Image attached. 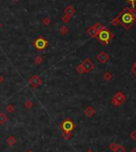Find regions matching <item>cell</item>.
I'll list each match as a JSON object with an SVG mask.
<instances>
[{
	"instance_id": "cell-27",
	"label": "cell",
	"mask_w": 136,
	"mask_h": 152,
	"mask_svg": "<svg viewBox=\"0 0 136 152\" xmlns=\"http://www.w3.org/2000/svg\"><path fill=\"white\" fill-rule=\"evenodd\" d=\"M131 71L136 75V65H134V66L132 67V68H131Z\"/></svg>"
},
{
	"instance_id": "cell-11",
	"label": "cell",
	"mask_w": 136,
	"mask_h": 152,
	"mask_svg": "<svg viewBox=\"0 0 136 152\" xmlns=\"http://www.w3.org/2000/svg\"><path fill=\"white\" fill-rule=\"evenodd\" d=\"M84 113L87 117H91L94 114H95V110H94L91 106H88L87 108H85Z\"/></svg>"
},
{
	"instance_id": "cell-17",
	"label": "cell",
	"mask_w": 136,
	"mask_h": 152,
	"mask_svg": "<svg viewBox=\"0 0 136 152\" xmlns=\"http://www.w3.org/2000/svg\"><path fill=\"white\" fill-rule=\"evenodd\" d=\"M59 32L62 35H65L68 33V29L66 26H63L60 29H59Z\"/></svg>"
},
{
	"instance_id": "cell-9",
	"label": "cell",
	"mask_w": 136,
	"mask_h": 152,
	"mask_svg": "<svg viewBox=\"0 0 136 152\" xmlns=\"http://www.w3.org/2000/svg\"><path fill=\"white\" fill-rule=\"evenodd\" d=\"M64 14H66L69 17L71 18L76 12V10L72 7V6H67V7L63 10Z\"/></svg>"
},
{
	"instance_id": "cell-28",
	"label": "cell",
	"mask_w": 136,
	"mask_h": 152,
	"mask_svg": "<svg viewBox=\"0 0 136 152\" xmlns=\"http://www.w3.org/2000/svg\"><path fill=\"white\" fill-rule=\"evenodd\" d=\"M4 81V78L2 75H0V84H2Z\"/></svg>"
},
{
	"instance_id": "cell-19",
	"label": "cell",
	"mask_w": 136,
	"mask_h": 152,
	"mask_svg": "<svg viewBox=\"0 0 136 152\" xmlns=\"http://www.w3.org/2000/svg\"><path fill=\"white\" fill-rule=\"evenodd\" d=\"M76 71H77V72H78V73H79V74H82V73H84V72H84V69H83V68H82V66L81 64L76 67Z\"/></svg>"
},
{
	"instance_id": "cell-32",
	"label": "cell",
	"mask_w": 136,
	"mask_h": 152,
	"mask_svg": "<svg viewBox=\"0 0 136 152\" xmlns=\"http://www.w3.org/2000/svg\"><path fill=\"white\" fill-rule=\"evenodd\" d=\"M1 27H2V23L0 22V29H1Z\"/></svg>"
},
{
	"instance_id": "cell-16",
	"label": "cell",
	"mask_w": 136,
	"mask_h": 152,
	"mask_svg": "<svg viewBox=\"0 0 136 152\" xmlns=\"http://www.w3.org/2000/svg\"><path fill=\"white\" fill-rule=\"evenodd\" d=\"M34 62L36 65H40V64H42L43 62V57H41V56H37L36 57L34 58Z\"/></svg>"
},
{
	"instance_id": "cell-10",
	"label": "cell",
	"mask_w": 136,
	"mask_h": 152,
	"mask_svg": "<svg viewBox=\"0 0 136 152\" xmlns=\"http://www.w3.org/2000/svg\"><path fill=\"white\" fill-rule=\"evenodd\" d=\"M86 33H87V34L89 35V36H91V38H97V36H98V32L95 30V29L94 28V26H91V27H89L87 29V30H86Z\"/></svg>"
},
{
	"instance_id": "cell-7",
	"label": "cell",
	"mask_w": 136,
	"mask_h": 152,
	"mask_svg": "<svg viewBox=\"0 0 136 152\" xmlns=\"http://www.w3.org/2000/svg\"><path fill=\"white\" fill-rule=\"evenodd\" d=\"M113 99L114 100H115L118 104H119V105H121L122 103L126 100V97H125V96H124L121 92H118L114 96H113Z\"/></svg>"
},
{
	"instance_id": "cell-12",
	"label": "cell",
	"mask_w": 136,
	"mask_h": 152,
	"mask_svg": "<svg viewBox=\"0 0 136 152\" xmlns=\"http://www.w3.org/2000/svg\"><path fill=\"white\" fill-rule=\"evenodd\" d=\"M7 143L10 145V146H14L16 143H17V139H16V138L15 137V136H13V135H10V136H9L8 138H7Z\"/></svg>"
},
{
	"instance_id": "cell-15",
	"label": "cell",
	"mask_w": 136,
	"mask_h": 152,
	"mask_svg": "<svg viewBox=\"0 0 136 152\" xmlns=\"http://www.w3.org/2000/svg\"><path fill=\"white\" fill-rule=\"evenodd\" d=\"M7 121V117L4 113H0V124L3 125Z\"/></svg>"
},
{
	"instance_id": "cell-3",
	"label": "cell",
	"mask_w": 136,
	"mask_h": 152,
	"mask_svg": "<svg viewBox=\"0 0 136 152\" xmlns=\"http://www.w3.org/2000/svg\"><path fill=\"white\" fill-rule=\"evenodd\" d=\"M76 125L73 120L70 118H67L60 124V128L63 131H72L75 129Z\"/></svg>"
},
{
	"instance_id": "cell-33",
	"label": "cell",
	"mask_w": 136,
	"mask_h": 152,
	"mask_svg": "<svg viewBox=\"0 0 136 152\" xmlns=\"http://www.w3.org/2000/svg\"><path fill=\"white\" fill-rule=\"evenodd\" d=\"M134 65H136V62H134Z\"/></svg>"
},
{
	"instance_id": "cell-23",
	"label": "cell",
	"mask_w": 136,
	"mask_h": 152,
	"mask_svg": "<svg viewBox=\"0 0 136 152\" xmlns=\"http://www.w3.org/2000/svg\"><path fill=\"white\" fill-rule=\"evenodd\" d=\"M43 24L46 26H49L51 24V19H49V18H44V19H43Z\"/></svg>"
},
{
	"instance_id": "cell-1",
	"label": "cell",
	"mask_w": 136,
	"mask_h": 152,
	"mask_svg": "<svg viewBox=\"0 0 136 152\" xmlns=\"http://www.w3.org/2000/svg\"><path fill=\"white\" fill-rule=\"evenodd\" d=\"M129 10H130V8L127 7L117 16L118 19H119V24H121V25L127 29H129L132 26L133 24L135 22V21L132 18L131 13H130Z\"/></svg>"
},
{
	"instance_id": "cell-2",
	"label": "cell",
	"mask_w": 136,
	"mask_h": 152,
	"mask_svg": "<svg viewBox=\"0 0 136 152\" xmlns=\"http://www.w3.org/2000/svg\"><path fill=\"white\" fill-rule=\"evenodd\" d=\"M114 37V34H112L110 30L105 27L103 30H101L97 36V38L98 39V41H100L103 45H107L110 41L111 40V38Z\"/></svg>"
},
{
	"instance_id": "cell-4",
	"label": "cell",
	"mask_w": 136,
	"mask_h": 152,
	"mask_svg": "<svg viewBox=\"0 0 136 152\" xmlns=\"http://www.w3.org/2000/svg\"><path fill=\"white\" fill-rule=\"evenodd\" d=\"M33 45L35 47V49H37L38 50H43L47 46V45H48V41L44 39L43 37H39L34 40V41L33 42Z\"/></svg>"
},
{
	"instance_id": "cell-24",
	"label": "cell",
	"mask_w": 136,
	"mask_h": 152,
	"mask_svg": "<svg viewBox=\"0 0 136 152\" xmlns=\"http://www.w3.org/2000/svg\"><path fill=\"white\" fill-rule=\"evenodd\" d=\"M70 19H71L70 17H69V16H67V15H66V14H64V16L62 17V21H63V22H65V23H67V22H70Z\"/></svg>"
},
{
	"instance_id": "cell-30",
	"label": "cell",
	"mask_w": 136,
	"mask_h": 152,
	"mask_svg": "<svg viewBox=\"0 0 136 152\" xmlns=\"http://www.w3.org/2000/svg\"><path fill=\"white\" fill-rule=\"evenodd\" d=\"M134 138H136V133H134Z\"/></svg>"
},
{
	"instance_id": "cell-34",
	"label": "cell",
	"mask_w": 136,
	"mask_h": 152,
	"mask_svg": "<svg viewBox=\"0 0 136 152\" xmlns=\"http://www.w3.org/2000/svg\"><path fill=\"white\" fill-rule=\"evenodd\" d=\"M15 1H16V2H17V1H19V0H15Z\"/></svg>"
},
{
	"instance_id": "cell-26",
	"label": "cell",
	"mask_w": 136,
	"mask_h": 152,
	"mask_svg": "<svg viewBox=\"0 0 136 152\" xmlns=\"http://www.w3.org/2000/svg\"><path fill=\"white\" fill-rule=\"evenodd\" d=\"M127 2H129L130 3H131L132 5V7L134 8V4H135V2H136V0H127Z\"/></svg>"
},
{
	"instance_id": "cell-5",
	"label": "cell",
	"mask_w": 136,
	"mask_h": 152,
	"mask_svg": "<svg viewBox=\"0 0 136 152\" xmlns=\"http://www.w3.org/2000/svg\"><path fill=\"white\" fill-rule=\"evenodd\" d=\"M81 65L82 66V68H83L85 72H90L91 70H93L94 69V65L93 64L91 60L88 58L85 59Z\"/></svg>"
},
{
	"instance_id": "cell-22",
	"label": "cell",
	"mask_w": 136,
	"mask_h": 152,
	"mask_svg": "<svg viewBox=\"0 0 136 152\" xmlns=\"http://www.w3.org/2000/svg\"><path fill=\"white\" fill-rule=\"evenodd\" d=\"M110 23H111V25H113L114 26H116L117 25H119V19H118V17H115L114 19H112Z\"/></svg>"
},
{
	"instance_id": "cell-13",
	"label": "cell",
	"mask_w": 136,
	"mask_h": 152,
	"mask_svg": "<svg viewBox=\"0 0 136 152\" xmlns=\"http://www.w3.org/2000/svg\"><path fill=\"white\" fill-rule=\"evenodd\" d=\"M94 26V28L95 29V30L98 32V33H99L101 30H103L106 26H104L103 24H101V23H99V22H97V23H95L94 25L93 26Z\"/></svg>"
},
{
	"instance_id": "cell-25",
	"label": "cell",
	"mask_w": 136,
	"mask_h": 152,
	"mask_svg": "<svg viewBox=\"0 0 136 152\" xmlns=\"http://www.w3.org/2000/svg\"><path fill=\"white\" fill-rule=\"evenodd\" d=\"M15 111V108L12 104H8L7 106V112H13Z\"/></svg>"
},
{
	"instance_id": "cell-21",
	"label": "cell",
	"mask_w": 136,
	"mask_h": 152,
	"mask_svg": "<svg viewBox=\"0 0 136 152\" xmlns=\"http://www.w3.org/2000/svg\"><path fill=\"white\" fill-rule=\"evenodd\" d=\"M130 13H131V16H132V18L134 19V20L136 22V10H134L133 7L132 8H130Z\"/></svg>"
},
{
	"instance_id": "cell-6",
	"label": "cell",
	"mask_w": 136,
	"mask_h": 152,
	"mask_svg": "<svg viewBox=\"0 0 136 152\" xmlns=\"http://www.w3.org/2000/svg\"><path fill=\"white\" fill-rule=\"evenodd\" d=\"M28 83L30 84L34 88H36L39 85H40V84H42V80H41V78L38 77L37 75H34L29 79Z\"/></svg>"
},
{
	"instance_id": "cell-18",
	"label": "cell",
	"mask_w": 136,
	"mask_h": 152,
	"mask_svg": "<svg viewBox=\"0 0 136 152\" xmlns=\"http://www.w3.org/2000/svg\"><path fill=\"white\" fill-rule=\"evenodd\" d=\"M112 77H113V76H112V74L110 73V72H106V73L103 75V78L105 79L106 81H110V80H111Z\"/></svg>"
},
{
	"instance_id": "cell-29",
	"label": "cell",
	"mask_w": 136,
	"mask_h": 152,
	"mask_svg": "<svg viewBox=\"0 0 136 152\" xmlns=\"http://www.w3.org/2000/svg\"><path fill=\"white\" fill-rule=\"evenodd\" d=\"M86 152H93V151H92L91 150H87Z\"/></svg>"
},
{
	"instance_id": "cell-20",
	"label": "cell",
	"mask_w": 136,
	"mask_h": 152,
	"mask_svg": "<svg viewBox=\"0 0 136 152\" xmlns=\"http://www.w3.org/2000/svg\"><path fill=\"white\" fill-rule=\"evenodd\" d=\"M24 106L28 108V109H31L33 106H34V104H33V102H31V100H27L25 102V104H24Z\"/></svg>"
},
{
	"instance_id": "cell-8",
	"label": "cell",
	"mask_w": 136,
	"mask_h": 152,
	"mask_svg": "<svg viewBox=\"0 0 136 152\" xmlns=\"http://www.w3.org/2000/svg\"><path fill=\"white\" fill-rule=\"evenodd\" d=\"M97 59H98V60L100 63L105 64L109 60V56L105 52H101L97 56Z\"/></svg>"
},
{
	"instance_id": "cell-14",
	"label": "cell",
	"mask_w": 136,
	"mask_h": 152,
	"mask_svg": "<svg viewBox=\"0 0 136 152\" xmlns=\"http://www.w3.org/2000/svg\"><path fill=\"white\" fill-rule=\"evenodd\" d=\"M71 131H63L62 134V137L65 139V140H69L71 138Z\"/></svg>"
},
{
	"instance_id": "cell-31",
	"label": "cell",
	"mask_w": 136,
	"mask_h": 152,
	"mask_svg": "<svg viewBox=\"0 0 136 152\" xmlns=\"http://www.w3.org/2000/svg\"><path fill=\"white\" fill-rule=\"evenodd\" d=\"M27 152H34V151H33V150H28Z\"/></svg>"
}]
</instances>
